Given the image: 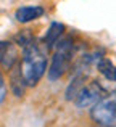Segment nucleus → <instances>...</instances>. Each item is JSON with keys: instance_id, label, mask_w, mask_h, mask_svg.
Instances as JSON below:
<instances>
[{"instance_id": "1", "label": "nucleus", "mask_w": 116, "mask_h": 127, "mask_svg": "<svg viewBox=\"0 0 116 127\" xmlns=\"http://www.w3.org/2000/svg\"><path fill=\"white\" fill-rule=\"evenodd\" d=\"M47 69V48L44 43L32 42L23 48L21 74L26 85H36Z\"/></svg>"}, {"instance_id": "2", "label": "nucleus", "mask_w": 116, "mask_h": 127, "mask_svg": "<svg viewBox=\"0 0 116 127\" xmlns=\"http://www.w3.org/2000/svg\"><path fill=\"white\" fill-rule=\"evenodd\" d=\"M73 48H74L73 47V40L69 37L58 42L57 50H55L53 56H52L50 68H48V79L52 82L58 81L66 72V69H68L69 63L73 60Z\"/></svg>"}, {"instance_id": "3", "label": "nucleus", "mask_w": 116, "mask_h": 127, "mask_svg": "<svg viewBox=\"0 0 116 127\" xmlns=\"http://www.w3.org/2000/svg\"><path fill=\"white\" fill-rule=\"evenodd\" d=\"M90 116L98 126L116 127V90L92 108Z\"/></svg>"}, {"instance_id": "4", "label": "nucleus", "mask_w": 116, "mask_h": 127, "mask_svg": "<svg viewBox=\"0 0 116 127\" xmlns=\"http://www.w3.org/2000/svg\"><path fill=\"white\" fill-rule=\"evenodd\" d=\"M107 96H108L107 90L102 87L100 82L92 81L81 90V93L77 95V98H76L74 103L77 105V108H90V106L94 108L95 105H98V103H100L102 100H105Z\"/></svg>"}, {"instance_id": "5", "label": "nucleus", "mask_w": 116, "mask_h": 127, "mask_svg": "<svg viewBox=\"0 0 116 127\" xmlns=\"http://www.w3.org/2000/svg\"><path fill=\"white\" fill-rule=\"evenodd\" d=\"M18 61V50L15 43L8 40H0V66L3 69H11Z\"/></svg>"}, {"instance_id": "6", "label": "nucleus", "mask_w": 116, "mask_h": 127, "mask_svg": "<svg viewBox=\"0 0 116 127\" xmlns=\"http://www.w3.org/2000/svg\"><path fill=\"white\" fill-rule=\"evenodd\" d=\"M85 81H87V72H85L84 69L76 71V74L73 76L71 82H69L68 87H66V100H74L76 101L77 95L81 93V90L87 85Z\"/></svg>"}, {"instance_id": "7", "label": "nucleus", "mask_w": 116, "mask_h": 127, "mask_svg": "<svg viewBox=\"0 0 116 127\" xmlns=\"http://www.w3.org/2000/svg\"><path fill=\"white\" fill-rule=\"evenodd\" d=\"M44 15V8L39 5H28V6H21V8L16 10L15 18L18 19L19 23H29L34 21V19L40 18Z\"/></svg>"}, {"instance_id": "8", "label": "nucleus", "mask_w": 116, "mask_h": 127, "mask_svg": "<svg viewBox=\"0 0 116 127\" xmlns=\"http://www.w3.org/2000/svg\"><path fill=\"white\" fill-rule=\"evenodd\" d=\"M63 29H65V26H63L61 23H52L50 24V28H48L47 34H45V37H44V45H45L47 50L53 48L55 43H58L60 35L63 34Z\"/></svg>"}, {"instance_id": "9", "label": "nucleus", "mask_w": 116, "mask_h": 127, "mask_svg": "<svg viewBox=\"0 0 116 127\" xmlns=\"http://www.w3.org/2000/svg\"><path fill=\"white\" fill-rule=\"evenodd\" d=\"M97 69L107 81L116 82V66L110 61L108 58H100L97 63Z\"/></svg>"}, {"instance_id": "10", "label": "nucleus", "mask_w": 116, "mask_h": 127, "mask_svg": "<svg viewBox=\"0 0 116 127\" xmlns=\"http://www.w3.org/2000/svg\"><path fill=\"white\" fill-rule=\"evenodd\" d=\"M24 79H23V74H21V68H19V71H15L11 74V89L13 92H15L16 96H21L23 92H24Z\"/></svg>"}, {"instance_id": "11", "label": "nucleus", "mask_w": 116, "mask_h": 127, "mask_svg": "<svg viewBox=\"0 0 116 127\" xmlns=\"http://www.w3.org/2000/svg\"><path fill=\"white\" fill-rule=\"evenodd\" d=\"M5 96H6V87H5V82H3V76L0 72V103L5 100Z\"/></svg>"}]
</instances>
